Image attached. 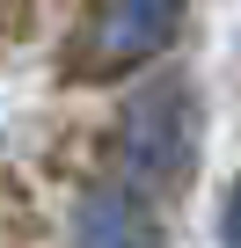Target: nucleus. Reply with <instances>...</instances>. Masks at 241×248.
<instances>
[{
    "label": "nucleus",
    "instance_id": "obj_1",
    "mask_svg": "<svg viewBox=\"0 0 241 248\" xmlns=\"http://www.w3.org/2000/svg\"><path fill=\"white\" fill-rule=\"evenodd\" d=\"M190 154H197V109H190V88L183 80H154L125 102L117 117V161H125V183L132 190H176L190 175Z\"/></svg>",
    "mask_w": 241,
    "mask_h": 248
},
{
    "label": "nucleus",
    "instance_id": "obj_2",
    "mask_svg": "<svg viewBox=\"0 0 241 248\" xmlns=\"http://www.w3.org/2000/svg\"><path fill=\"white\" fill-rule=\"evenodd\" d=\"M183 22V0H102V22H95V66H139L154 59Z\"/></svg>",
    "mask_w": 241,
    "mask_h": 248
},
{
    "label": "nucleus",
    "instance_id": "obj_3",
    "mask_svg": "<svg viewBox=\"0 0 241 248\" xmlns=\"http://www.w3.org/2000/svg\"><path fill=\"white\" fill-rule=\"evenodd\" d=\"M80 248H146V233L117 197H88L80 204Z\"/></svg>",
    "mask_w": 241,
    "mask_h": 248
},
{
    "label": "nucleus",
    "instance_id": "obj_4",
    "mask_svg": "<svg viewBox=\"0 0 241 248\" xmlns=\"http://www.w3.org/2000/svg\"><path fill=\"white\" fill-rule=\"evenodd\" d=\"M219 241L241 248V183H234V197H226V226H219Z\"/></svg>",
    "mask_w": 241,
    "mask_h": 248
}]
</instances>
